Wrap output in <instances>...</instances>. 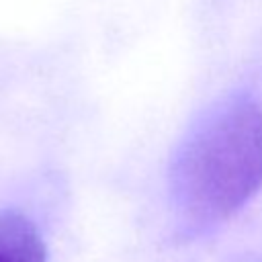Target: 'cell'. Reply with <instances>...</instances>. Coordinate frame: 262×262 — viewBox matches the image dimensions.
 <instances>
[{
	"label": "cell",
	"instance_id": "1",
	"mask_svg": "<svg viewBox=\"0 0 262 262\" xmlns=\"http://www.w3.org/2000/svg\"><path fill=\"white\" fill-rule=\"evenodd\" d=\"M262 186V108L248 96L213 106L188 133L172 164L182 213L215 223L239 211Z\"/></svg>",
	"mask_w": 262,
	"mask_h": 262
},
{
	"label": "cell",
	"instance_id": "2",
	"mask_svg": "<svg viewBox=\"0 0 262 262\" xmlns=\"http://www.w3.org/2000/svg\"><path fill=\"white\" fill-rule=\"evenodd\" d=\"M0 262H45V244L20 213H0Z\"/></svg>",
	"mask_w": 262,
	"mask_h": 262
}]
</instances>
